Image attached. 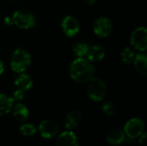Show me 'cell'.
<instances>
[{
    "label": "cell",
    "instance_id": "2",
    "mask_svg": "<svg viewBox=\"0 0 147 146\" xmlns=\"http://www.w3.org/2000/svg\"><path fill=\"white\" fill-rule=\"evenodd\" d=\"M10 68L16 73L24 72L31 64V56L24 49L18 48L10 57Z\"/></svg>",
    "mask_w": 147,
    "mask_h": 146
},
{
    "label": "cell",
    "instance_id": "21",
    "mask_svg": "<svg viewBox=\"0 0 147 146\" xmlns=\"http://www.w3.org/2000/svg\"><path fill=\"white\" fill-rule=\"evenodd\" d=\"M102 111L108 114V115H114L115 113H116V109H115V107L114 106V104L112 102H104L102 106Z\"/></svg>",
    "mask_w": 147,
    "mask_h": 146
},
{
    "label": "cell",
    "instance_id": "13",
    "mask_svg": "<svg viewBox=\"0 0 147 146\" xmlns=\"http://www.w3.org/2000/svg\"><path fill=\"white\" fill-rule=\"evenodd\" d=\"M134 64L137 71L143 77H146L147 75V56L145 52L135 55Z\"/></svg>",
    "mask_w": 147,
    "mask_h": 146
},
{
    "label": "cell",
    "instance_id": "18",
    "mask_svg": "<svg viewBox=\"0 0 147 146\" xmlns=\"http://www.w3.org/2000/svg\"><path fill=\"white\" fill-rule=\"evenodd\" d=\"M135 55H136V53L132 48L126 47L122 50V52L121 53V60L123 64L129 65L134 62Z\"/></svg>",
    "mask_w": 147,
    "mask_h": 146
},
{
    "label": "cell",
    "instance_id": "17",
    "mask_svg": "<svg viewBox=\"0 0 147 146\" xmlns=\"http://www.w3.org/2000/svg\"><path fill=\"white\" fill-rule=\"evenodd\" d=\"M14 101L8 95L0 93V116L8 114L13 107Z\"/></svg>",
    "mask_w": 147,
    "mask_h": 146
},
{
    "label": "cell",
    "instance_id": "10",
    "mask_svg": "<svg viewBox=\"0 0 147 146\" xmlns=\"http://www.w3.org/2000/svg\"><path fill=\"white\" fill-rule=\"evenodd\" d=\"M56 145L57 146H78V142L74 133L69 130L59 135Z\"/></svg>",
    "mask_w": 147,
    "mask_h": 146
},
{
    "label": "cell",
    "instance_id": "8",
    "mask_svg": "<svg viewBox=\"0 0 147 146\" xmlns=\"http://www.w3.org/2000/svg\"><path fill=\"white\" fill-rule=\"evenodd\" d=\"M61 28L65 35L68 37H74L79 32L80 26L78 21L75 17L67 15L61 22Z\"/></svg>",
    "mask_w": 147,
    "mask_h": 146
},
{
    "label": "cell",
    "instance_id": "7",
    "mask_svg": "<svg viewBox=\"0 0 147 146\" xmlns=\"http://www.w3.org/2000/svg\"><path fill=\"white\" fill-rule=\"evenodd\" d=\"M94 33L101 38H106L110 35L113 30V25L111 21L105 16L97 18L93 25Z\"/></svg>",
    "mask_w": 147,
    "mask_h": 146
},
{
    "label": "cell",
    "instance_id": "5",
    "mask_svg": "<svg viewBox=\"0 0 147 146\" xmlns=\"http://www.w3.org/2000/svg\"><path fill=\"white\" fill-rule=\"evenodd\" d=\"M130 42L135 50L140 52H146L147 49V30L146 27L135 28L131 34Z\"/></svg>",
    "mask_w": 147,
    "mask_h": 146
},
{
    "label": "cell",
    "instance_id": "9",
    "mask_svg": "<svg viewBox=\"0 0 147 146\" xmlns=\"http://www.w3.org/2000/svg\"><path fill=\"white\" fill-rule=\"evenodd\" d=\"M59 132L58 125L53 120H44L39 125V133L44 139H51L57 135Z\"/></svg>",
    "mask_w": 147,
    "mask_h": 146
},
{
    "label": "cell",
    "instance_id": "15",
    "mask_svg": "<svg viewBox=\"0 0 147 146\" xmlns=\"http://www.w3.org/2000/svg\"><path fill=\"white\" fill-rule=\"evenodd\" d=\"M125 133L121 130L114 129L111 130L106 136V139L109 144L112 145H119L125 140Z\"/></svg>",
    "mask_w": 147,
    "mask_h": 146
},
{
    "label": "cell",
    "instance_id": "3",
    "mask_svg": "<svg viewBox=\"0 0 147 146\" xmlns=\"http://www.w3.org/2000/svg\"><path fill=\"white\" fill-rule=\"evenodd\" d=\"M88 83V96L90 99L94 102H101L106 94L104 82L101 78L93 77Z\"/></svg>",
    "mask_w": 147,
    "mask_h": 146
},
{
    "label": "cell",
    "instance_id": "20",
    "mask_svg": "<svg viewBox=\"0 0 147 146\" xmlns=\"http://www.w3.org/2000/svg\"><path fill=\"white\" fill-rule=\"evenodd\" d=\"M20 132L24 136H33L36 133V127L33 124H24L20 127Z\"/></svg>",
    "mask_w": 147,
    "mask_h": 146
},
{
    "label": "cell",
    "instance_id": "16",
    "mask_svg": "<svg viewBox=\"0 0 147 146\" xmlns=\"http://www.w3.org/2000/svg\"><path fill=\"white\" fill-rule=\"evenodd\" d=\"M12 108H13V116L17 121L22 122L26 120L27 118L28 117V109L25 105L22 103H17L15 106H13Z\"/></svg>",
    "mask_w": 147,
    "mask_h": 146
},
{
    "label": "cell",
    "instance_id": "25",
    "mask_svg": "<svg viewBox=\"0 0 147 146\" xmlns=\"http://www.w3.org/2000/svg\"><path fill=\"white\" fill-rule=\"evenodd\" d=\"M3 71H4V66H3V62L0 60V75L3 72Z\"/></svg>",
    "mask_w": 147,
    "mask_h": 146
},
{
    "label": "cell",
    "instance_id": "1",
    "mask_svg": "<svg viewBox=\"0 0 147 146\" xmlns=\"http://www.w3.org/2000/svg\"><path fill=\"white\" fill-rule=\"evenodd\" d=\"M70 77L78 83H88L95 75V67L84 58L76 59L70 65Z\"/></svg>",
    "mask_w": 147,
    "mask_h": 146
},
{
    "label": "cell",
    "instance_id": "22",
    "mask_svg": "<svg viewBox=\"0 0 147 146\" xmlns=\"http://www.w3.org/2000/svg\"><path fill=\"white\" fill-rule=\"evenodd\" d=\"M25 96V94H24V91L21 90V89H16L14 93H13V96H12V99L13 101H17V102H20L22 100H23Z\"/></svg>",
    "mask_w": 147,
    "mask_h": 146
},
{
    "label": "cell",
    "instance_id": "24",
    "mask_svg": "<svg viewBox=\"0 0 147 146\" xmlns=\"http://www.w3.org/2000/svg\"><path fill=\"white\" fill-rule=\"evenodd\" d=\"M4 23H5V24H7V25H12V24H13V22H12V19H11V17H9V16H6V17H4Z\"/></svg>",
    "mask_w": 147,
    "mask_h": 146
},
{
    "label": "cell",
    "instance_id": "11",
    "mask_svg": "<svg viewBox=\"0 0 147 146\" xmlns=\"http://www.w3.org/2000/svg\"><path fill=\"white\" fill-rule=\"evenodd\" d=\"M85 56L87 59L90 62L101 61L105 56V50L102 46L99 45H94V46H89Z\"/></svg>",
    "mask_w": 147,
    "mask_h": 146
},
{
    "label": "cell",
    "instance_id": "12",
    "mask_svg": "<svg viewBox=\"0 0 147 146\" xmlns=\"http://www.w3.org/2000/svg\"><path fill=\"white\" fill-rule=\"evenodd\" d=\"M14 83H15V86L18 89H21L25 92L32 88L33 80L28 74L22 72V73H19V75L15 78Z\"/></svg>",
    "mask_w": 147,
    "mask_h": 146
},
{
    "label": "cell",
    "instance_id": "6",
    "mask_svg": "<svg viewBox=\"0 0 147 146\" xmlns=\"http://www.w3.org/2000/svg\"><path fill=\"white\" fill-rule=\"evenodd\" d=\"M144 121L139 118L129 120L124 126V133L129 139H134L140 137L144 131Z\"/></svg>",
    "mask_w": 147,
    "mask_h": 146
},
{
    "label": "cell",
    "instance_id": "4",
    "mask_svg": "<svg viewBox=\"0 0 147 146\" xmlns=\"http://www.w3.org/2000/svg\"><path fill=\"white\" fill-rule=\"evenodd\" d=\"M12 22L17 28L28 29L35 26V18L34 15L27 10H17L13 13Z\"/></svg>",
    "mask_w": 147,
    "mask_h": 146
},
{
    "label": "cell",
    "instance_id": "19",
    "mask_svg": "<svg viewBox=\"0 0 147 146\" xmlns=\"http://www.w3.org/2000/svg\"><path fill=\"white\" fill-rule=\"evenodd\" d=\"M88 48H89V46L85 42H83V41L77 42L73 44L72 46V51L78 58H84L87 53Z\"/></svg>",
    "mask_w": 147,
    "mask_h": 146
},
{
    "label": "cell",
    "instance_id": "23",
    "mask_svg": "<svg viewBox=\"0 0 147 146\" xmlns=\"http://www.w3.org/2000/svg\"><path fill=\"white\" fill-rule=\"evenodd\" d=\"M140 137V145L146 146V133H142Z\"/></svg>",
    "mask_w": 147,
    "mask_h": 146
},
{
    "label": "cell",
    "instance_id": "26",
    "mask_svg": "<svg viewBox=\"0 0 147 146\" xmlns=\"http://www.w3.org/2000/svg\"><path fill=\"white\" fill-rule=\"evenodd\" d=\"M84 1L87 4H90H90H93V3L96 2V0H84Z\"/></svg>",
    "mask_w": 147,
    "mask_h": 146
},
{
    "label": "cell",
    "instance_id": "14",
    "mask_svg": "<svg viewBox=\"0 0 147 146\" xmlns=\"http://www.w3.org/2000/svg\"><path fill=\"white\" fill-rule=\"evenodd\" d=\"M81 114L80 112H78V110H73L71 112H70L65 120V126L67 130H72L74 128H76L80 120H81Z\"/></svg>",
    "mask_w": 147,
    "mask_h": 146
}]
</instances>
